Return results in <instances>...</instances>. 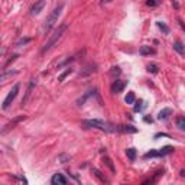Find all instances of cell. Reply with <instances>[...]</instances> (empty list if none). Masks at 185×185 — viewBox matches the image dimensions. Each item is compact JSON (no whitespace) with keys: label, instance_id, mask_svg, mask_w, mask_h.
<instances>
[{"label":"cell","instance_id":"obj_1","mask_svg":"<svg viewBox=\"0 0 185 185\" xmlns=\"http://www.w3.org/2000/svg\"><path fill=\"white\" fill-rule=\"evenodd\" d=\"M83 126H86L88 129H98V130H103L106 133H117L119 130V126L110 123L107 120H101V119H90V120H84L83 121Z\"/></svg>","mask_w":185,"mask_h":185},{"label":"cell","instance_id":"obj_2","mask_svg":"<svg viewBox=\"0 0 185 185\" xmlns=\"http://www.w3.org/2000/svg\"><path fill=\"white\" fill-rule=\"evenodd\" d=\"M68 29V25L67 23H62V25H59L56 29L54 31V33L49 36V39H48V42L44 45V48H42V52H46V51H49L52 46H54L61 38H62V35L65 33V31Z\"/></svg>","mask_w":185,"mask_h":185},{"label":"cell","instance_id":"obj_3","mask_svg":"<svg viewBox=\"0 0 185 185\" xmlns=\"http://www.w3.org/2000/svg\"><path fill=\"white\" fill-rule=\"evenodd\" d=\"M62 9H64V4H62V3H59L58 6H55V7H54V10L48 15V18L45 19V25H44V32L45 33L49 32V31L52 29V26L58 22V18L61 16V12H62Z\"/></svg>","mask_w":185,"mask_h":185},{"label":"cell","instance_id":"obj_4","mask_svg":"<svg viewBox=\"0 0 185 185\" xmlns=\"http://www.w3.org/2000/svg\"><path fill=\"white\" fill-rule=\"evenodd\" d=\"M18 93H19V84H15L13 87H12V90L9 91V94H7V97L4 98V101H3V110H7L9 107H10V104L13 103V100L16 98V96H18Z\"/></svg>","mask_w":185,"mask_h":185},{"label":"cell","instance_id":"obj_5","mask_svg":"<svg viewBox=\"0 0 185 185\" xmlns=\"http://www.w3.org/2000/svg\"><path fill=\"white\" fill-rule=\"evenodd\" d=\"M45 4H46V1H45V0H39V1H36V3L33 4L32 7H31V15H32V16H36V15H39L41 12L44 10Z\"/></svg>","mask_w":185,"mask_h":185},{"label":"cell","instance_id":"obj_6","mask_svg":"<svg viewBox=\"0 0 185 185\" xmlns=\"http://www.w3.org/2000/svg\"><path fill=\"white\" fill-rule=\"evenodd\" d=\"M126 81H121V80H116L114 83H113V86H111V93H114V94H119L121 93L124 87H126Z\"/></svg>","mask_w":185,"mask_h":185},{"label":"cell","instance_id":"obj_7","mask_svg":"<svg viewBox=\"0 0 185 185\" xmlns=\"http://www.w3.org/2000/svg\"><path fill=\"white\" fill-rule=\"evenodd\" d=\"M36 86V80L33 78V80H31V84H29V87H28V90H26V93H25V97L22 98V106H25L26 103H28V100H29V97H31V94H32V90L33 87Z\"/></svg>","mask_w":185,"mask_h":185},{"label":"cell","instance_id":"obj_8","mask_svg":"<svg viewBox=\"0 0 185 185\" xmlns=\"http://www.w3.org/2000/svg\"><path fill=\"white\" fill-rule=\"evenodd\" d=\"M51 184L52 185H65L67 184V178L62 174H55L51 178Z\"/></svg>","mask_w":185,"mask_h":185},{"label":"cell","instance_id":"obj_9","mask_svg":"<svg viewBox=\"0 0 185 185\" xmlns=\"http://www.w3.org/2000/svg\"><path fill=\"white\" fill-rule=\"evenodd\" d=\"M172 46H174V51H176V52L181 55V56H184V55H185V45L182 44L181 41H175Z\"/></svg>","mask_w":185,"mask_h":185},{"label":"cell","instance_id":"obj_10","mask_svg":"<svg viewBox=\"0 0 185 185\" xmlns=\"http://www.w3.org/2000/svg\"><path fill=\"white\" fill-rule=\"evenodd\" d=\"M172 152H174L172 146H163L162 149L158 151V158H163V156H166V155H169V153H172Z\"/></svg>","mask_w":185,"mask_h":185},{"label":"cell","instance_id":"obj_11","mask_svg":"<svg viewBox=\"0 0 185 185\" xmlns=\"http://www.w3.org/2000/svg\"><path fill=\"white\" fill-rule=\"evenodd\" d=\"M139 52H140V55H143V56H146V55H153V54H156V51H155L153 48H151V46H146V45L140 46Z\"/></svg>","mask_w":185,"mask_h":185},{"label":"cell","instance_id":"obj_12","mask_svg":"<svg viewBox=\"0 0 185 185\" xmlns=\"http://www.w3.org/2000/svg\"><path fill=\"white\" fill-rule=\"evenodd\" d=\"M172 114V109H162L161 111H159V114H158V119L159 120H166L169 116Z\"/></svg>","mask_w":185,"mask_h":185},{"label":"cell","instance_id":"obj_13","mask_svg":"<svg viewBox=\"0 0 185 185\" xmlns=\"http://www.w3.org/2000/svg\"><path fill=\"white\" fill-rule=\"evenodd\" d=\"M119 130L123 132V133H136L137 129H136V127H133V126H130V124H120Z\"/></svg>","mask_w":185,"mask_h":185},{"label":"cell","instance_id":"obj_14","mask_svg":"<svg viewBox=\"0 0 185 185\" xmlns=\"http://www.w3.org/2000/svg\"><path fill=\"white\" fill-rule=\"evenodd\" d=\"M23 119H25V116H19V117H16L15 120H12V121L9 123V124H6V126H4V129L1 130V133H6V132L9 130V129H12V127H13L15 124H18V123H19L20 120H23Z\"/></svg>","mask_w":185,"mask_h":185},{"label":"cell","instance_id":"obj_15","mask_svg":"<svg viewBox=\"0 0 185 185\" xmlns=\"http://www.w3.org/2000/svg\"><path fill=\"white\" fill-rule=\"evenodd\" d=\"M93 174L96 175V176H97V178H98V179H100V181H101V182H109V181H107V178H106L104 175L101 174V172L98 171L97 168H93Z\"/></svg>","mask_w":185,"mask_h":185},{"label":"cell","instance_id":"obj_16","mask_svg":"<svg viewBox=\"0 0 185 185\" xmlns=\"http://www.w3.org/2000/svg\"><path fill=\"white\" fill-rule=\"evenodd\" d=\"M126 155H127V158H129L130 161H135V159H136V149H135V148L126 149Z\"/></svg>","mask_w":185,"mask_h":185},{"label":"cell","instance_id":"obj_17","mask_svg":"<svg viewBox=\"0 0 185 185\" xmlns=\"http://www.w3.org/2000/svg\"><path fill=\"white\" fill-rule=\"evenodd\" d=\"M124 101L127 103V104H133L135 101H136V97H135V93L130 91V93H127V96L124 97Z\"/></svg>","mask_w":185,"mask_h":185},{"label":"cell","instance_id":"obj_18","mask_svg":"<svg viewBox=\"0 0 185 185\" xmlns=\"http://www.w3.org/2000/svg\"><path fill=\"white\" fill-rule=\"evenodd\" d=\"M176 126L181 129V130H185V116H181L176 119Z\"/></svg>","mask_w":185,"mask_h":185},{"label":"cell","instance_id":"obj_19","mask_svg":"<svg viewBox=\"0 0 185 185\" xmlns=\"http://www.w3.org/2000/svg\"><path fill=\"white\" fill-rule=\"evenodd\" d=\"M96 71V65H88L87 68H86V71H81L80 72V75H88V74H91V72H94Z\"/></svg>","mask_w":185,"mask_h":185},{"label":"cell","instance_id":"obj_20","mask_svg":"<svg viewBox=\"0 0 185 185\" xmlns=\"http://www.w3.org/2000/svg\"><path fill=\"white\" fill-rule=\"evenodd\" d=\"M91 94H94V93H93V91H88L87 94H84L81 98H78V100H77V104H78V106H83V104H84V101H86V100H87Z\"/></svg>","mask_w":185,"mask_h":185},{"label":"cell","instance_id":"obj_21","mask_svg":"<svg viewBox=\"0 0 185 185\" xmlns=\"http://www.w3.org/2000/svg\"><path fill=\"white\" fill-rule=\"evenodd\" d=\"M143 104H145V101H143V100H137V101H136V104H135V111H136V113L142 111L143 107H145Z\"/></svg>","mask_w":185,"mask_h":185},{"label":"cell","instance_id":"obj_22","mask_svg":"<svg viewBox=\"0 0 185 185\" xmlns=\"http://www.w3.org/2000/svg\"><path fill=\"white\" fill-rule=\"evenodd\" d=\"M156 25H158V28H159V29H161L165 35H168V33H169V28H168V26H166L163 22H156Z\"/></svg>","mask_w":185,"mask_h":185},{"label":"cell","instance_id":"obj_23","mask_svg":"<svg viewBox=\"0 0 185 185\" xmlns=\"http://www.w3.org/2000/svg\"><path fill=\"white\" fill-rule=\"evenodd\" d=\"M71 72H72V69H71V68H67V69H65V72H62L61 75L58 77V81H61V83H62V81H64V80H65L67 77H68L69 74H71Z\"/></svg>","mask_w":185,"mask_h":185},{"label":"cell","instance_id":"obj_24","mask_svg":"<svg viewBox=\"0 0 185 185\" xmlns=\"http://www.w3.org/2000/svg\"><path fill=\"white\" fill-rule=\"evenodd\" d=\"M69 159H71V156H69V155H65V153H61V155L58 156V161H59L61 163H65V162H68Z\"/></svg>","mask_w":185,"mask_h":185},{"label":"cell","instance_id":"obj_25","mask_svg":"<svg viewBox=\"0 0 185 185\" xmlns=\"http://www.w3.org/2000/svg\"><path fill=\"white\" fill-rule=\"evenodd\" d=\"M121 74V71H120L119 67H111V69H110V75L116 77V75H120Z\"/></svg>","mask_w":185,"mask_h":185},{"label":"cell","instance_id":"obj_26","mask_svg":"<svg viewBox=\"0 0 185 185\" xmlns=\"http://www.w3.org/2000/svg\"><path fill=\"white\" fill-rule=\"evenodd\" d=\"M104 162H106V165H107V166L110 168V171H111V172H116V169H114L113 162H111V159H110V158H107V156H106V158H104Z\"/></svg>","mask_w":185,"mask_h":185},{"label":"cell","instance_id":"obj_27","mask_svg":"<svg viewBox=\"0 0 185 185\" xmlns=\"http://www.w3.org/2000/svg\"><path fill=\"white\" fill-rule=\"evenodd\" d=\"M158 69H159V68H158L156 64H149V65H148V71H149V72H152V74H156V72H158Z\"/></svg>","mask_w":185,"mask_h":185},{"label":"cell","instance_id":"obj_28","mask_svg":"<svg viewBox=\"0 0 185 185\" xmlns=\"http://www.w3.org/2000/svg\"><path fill=\"white\" fill-rule=\"evenodd\" d=\"M159 3H161L159 0H146V4H148L149 7H156Z\"/></svg>","mask_w":185,"mask_h":185},{"label":"cell","instance_id":"obj_29","mask_svg":"<svg viewBox=\"0 0 185 185\" xmlns=\"http://www.w3.org/2000/svg\"><path fill=\"white\" fill-rule=\"evenodd\" d=\"M16 58H18V55H13V56H10V59H9V61L6 62V65H4V68H7V67L10 65L12 62H15V61H16Z\"/></svg>","mask_w":185,"mask_h":185},{"label":"cell","instance_id":"obj_30","mask_svg":"<svg viewBox=\"0 0 185 185\" xmlns=\"http://www.w3.org/2000/svg\"><path fill=\"white\" fill-rule=\"evenodd\" d=\"M29 41H31L29 38H26V39H20V41H19L18 44H16V46H20V45H25V44H28Z\"/></svg>","mask_w":185,"mask_h":185},{"label":"cell","instance_id":"obj_31","mask_svg":"<svg viewBox=\"0 0 185 185\" xmlns=\"http://www.w3.org/2000/svg\"><path fill=\"white\" fill-rule=\"evenodd\" d=\"M161 136H162V137H169V135H166V133H156V135H155V139H158V137H161Z\"/></svg>","mask_w":185,"mask_h":185},{"label":"cell","instance_id":"obj_32","mask_svg":"<svg viewBox=\"0 0 185 185\" xmlns=\"http://www.w3.org/2000/svg\"><path fill=\"white\" fill-rule=\"evenodd\" d=\"M178 23H179V26H181V28H182V31H184V32H185V23H184V20H182V19H179V18H178Z\"/></svg>","mask_w":185,"mask_h":185},{"label":"cell","instance_id":"obj_33","mask_svg":"<svg viewBox=\"0 0 185 185\" xmlns=\"http://www.w3.org/2000/svg\"><path fill=\"white\" fill-rule=\"evenodd\" d=\"M143 120H145L146 123H152V121H153V120H152V117H148V116H146V117H145Z\"/></svg>","mask_w":185,"mask_h":185},{"label":"cell","instance_id":"obj_34","mask_svg":"<svg viewBox=\"0 0 185 185\" xmlns=\"http://www.w3.org/2000/svg\"><path fill=\"white\" fill-rule=\"evenodd\" d=\"M172 4H174V7H175V9H178V7H179V4H178L176 1H172Z\"/></svg>","mask_w":185,"mask_h":185},{"label":"cell","instance_id":"obj_35","mask_svg":"<svg viewBox=\"0 0 185 185\" xmlns=\"http://www.w3.org/2000/svg\"><path fill=\"white\" fill-rule=\"evenodd\" d=\"M109 1H111V0H101V4H106V3H109Z\"/></svg>","mask_w":185,"mask_h":185},{"label":"cell","instance_id":"obj_36","mask_svg":"<svg viewBox=\"0 0 185 185\" xmlns=\"http://www.w3.org/2000/svg\"><path fill=\"white\" fill-rule=\"evenodd\" d=\"M181 176H185V171H184V169L181 171Z\"/></svg>","mask_w":185,"mask_h":185}]
</instances>
